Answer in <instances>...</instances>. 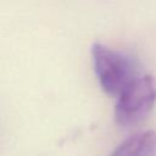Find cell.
<instances>
[{
    "label": "cell",
    "instance_id": "obj_1",
    "mask_svg": "<svg viewBox=\"0 0 156 156\" xmlns=\"http://www.w3.org/2000/svg\"><path fill=\"white\" fill-rule=\"evenodd\" d=\"M156 102V82L146 76L134 77L118 95L115 117L118 124L129 127L143 121Z\"/></svg>",
    "mask_w": 156,
    "mask_h": 156
},
{
    "label": "cell",
    "instance_id": "obj_2",
    "mask_svg": "<svg viewBox=\"0 0 156 156\" xmlns=\"http://www.w3.org/2000/svg\"><path fill=\"white\" fill-rule=\"evenodd\" d=\"M91 57L98 80L108 95L118 96L127 84L136 77L134 63L129 57L100 43L93 45Z\"/></svg>",
    "mask_w": 156,
    "mask_h": 156
},
{
    "label": "cell",
    "instance_id": "obj_3",
    "mask_svg": "<svg viewBox=\"0 0 156 156\" xmlns=\"http://www.w3.org/2000/svg\"><path fill=\"white\" fill-rule=\"evenodd\" d=\"M156 134L151 130L136 133L119 144L110 156H154Z\"/></svg>",
    "mask_w": 156,
    "mask_h": 156
}]
</instances>
